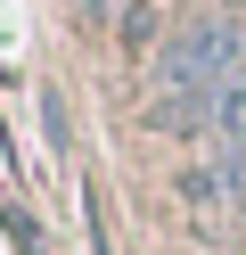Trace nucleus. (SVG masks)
I'll return each mask as SVG.
<instances>
[{"label": "nucleus", "mask_w": 246, "mask_h": 255, "mask_svg": "<svg viewBox=\"0 0 246 255\" xmlns=\"http://www.w3.org/2000/svg\"><path fill=\"white\" fill-rule=\"evenodd\" d=\"M238 66H246V25L238 17L180 25L164 41V58H156V107H148V124L156 132H180V140L213 132V107H222V91H230Z\"/></svg>", "instance_id": "obj_1"}, {"label": "nucleus", "mask_w": 246, "mask_h": 255, "mask_svg": "<svg viewBox=\"0 0 246 255\" xmlns=\"http://www.w3.org/2000/svg\"><path fill=\"white\" fill-rule=\"evenodd\" d=\"M213 132H222V140H246V66L230 74V91H222V107H213Z\"/></svg>", "instance_id": "obj_2"}]
</instances>
